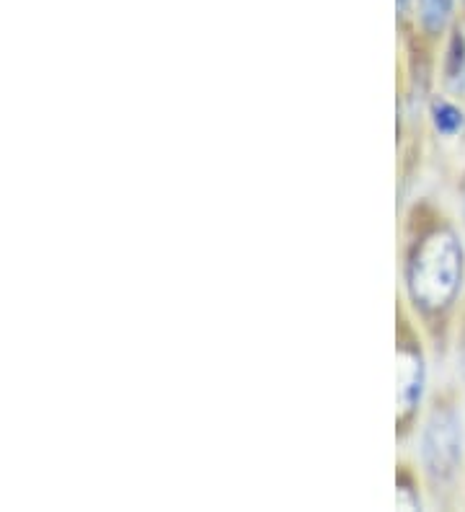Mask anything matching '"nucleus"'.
<instances>
[{"label":"nucleus","mask_w":465,"mask_h":512,"mask_svg":"<svg viewBox=\"0 0 465 512\" xmlns=\"http://www.w3.org/2000/svg\"><path fill=\"white\" fill-rule=\"evenodd\" d=\"M463 290V236L432 202L414 200L398 225V300L432 347H445Z\"/></svg>","instance_id":"1"},{"label":"nucleus","mask_w":465,"mask_h":512,"mask_svg":"<svg viewBox=\"0 0 465 512\" xmlns=\"http://www.w3.org/2000/svg\"><path fill=\"white\" fill-rule=\"evenodd\" d=\"M414 463L429 497H442L460 481L465 466V419L463 409L450 396L427 401L414 435Z\"/></svg>","instance_id":"2"},{"label":"nucleus","mask_w":465,"mask_h":512,"mask_svg":"<svg viewBox=\"0 0 465 512\" xmlns=\"http://www.w3.org/2000/svg\"><path fill=\"white\" fill-rule=\"evenodd\" d=\"M429 339L396 298V443H411L429 401Z\"/></svg>","instance_id":"3"},{"label":"nucleus","mask_w":465,"mask_h":512,"mask_svg":"<svg viewBox=\"0 0 465 512\" xmlns=\"http://www.w3.org/2000/svg\"><path fill=\"white\" fill-rule=\"evenodd\" d=\"M458 11L460 0H414L411 19L406 26L414 29L424 42L440 47L447 32L458 24ZM406 26H401V29H406Z\"/></svg>","instance_id":"4"},{"label":"nucleus","mask_w":465,"mask_h":512,"mask_svg":"<svg viewBox=\"0 0 465 512\" xmlns=\"http://www.w3.org/2000/svg\"><path fill=\"white\" fill-rule=\"evenodd\" d=\"M437 75L445 94L463 99L465 96V24H458L447 32L440 42V60H437Z\"/></svg>","instance_id":"5"},{"label":"nucleus","mask_w":465,"mask_h":512,"mask_svg":"<svg viewBox=\"0 0 465 512\" xmlns=\"http://www.w3.org/2000/svg\"><path fill=\"white\" fill-rule=\"evenodd\" d=\"M427 125L442 140H453L465 130V109L455 96L445 91H434L427 104Z\"/></svg>","instance_id":"6"},{"label":"nucleus","mask_w":465,"mask_h":512,"mask_svg":"<svg viewBox=\"0 0 465 512\" xmlns=\"http://www.w3.org/2000/svg\"><path fill=\"white\" fill-rule=\"evenodd\" d=\"M429 492L422 474L416 469L414 458H398L396 461V510H427Z\"/></svg>","instance_id":"7"},{"label":"nucleus","mask_w":465,"mask_h":512,"mask_svg":"<svg viewBox=\"0 0 465 512\" xmlns=\"http://www.w3.org/2000/svg\"><path fill=\"white\" fill-rule=\"evenodd\" d=\"M411 6H414V0H396V26L398 29L409 24Z\"/></svg>","instance_id":"8"},{"label":"nucleus","mask_w":465,"mask_h":512,"mask_svg":"<svg viewBox=\"0 0 465 512\" xmlns=\"http://www.w3.org/2000/svg\"><path fill=\"white\" fill-rule=\"evenodd\" d=\"M460 13H463V21H465V0H460Z\"/></svg>","instance_id":"9"}]
</instances>
